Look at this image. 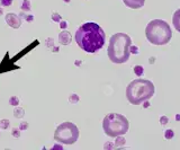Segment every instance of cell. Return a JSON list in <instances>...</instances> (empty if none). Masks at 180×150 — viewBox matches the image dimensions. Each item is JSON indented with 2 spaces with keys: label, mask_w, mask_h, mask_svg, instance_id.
Instances as JSON below:
<instances>
[{
  "label": "cell",
  "mask_w": 180,
  "mask_h": 150,
  "mask_svg": "<svg viewBox=\"0 0 180 150\" xmlns=\"http://www.w3.org/2000/svg\"><path fill=\"white\" fill-rule=\"evenodd\" d=\"M74 38L80 49L88 53H95L104 46L106 34L98 24L89 22L78 28Z\"/></svg>",
  "instance_id": "cell-1"
},
{
  "label": "cell",
  "mask_w": 180,
  "mask_h": 150,
  "mask_svg": "<svg viewBox=\"0 0 180 150\" xmlns=\"http://www.w3.org/2000/svg\"><path fill=\"white\" fill-rule=\"evenodd\" d=\"M132 40L125 33H116L109 40L108 58L114 63H125L131 56Z\"/></svg>",
  "instance_id": "cell-2"
},
{
  "label": "cell",
  "mask_w": 180,
  "mask_h": 150,
  "mask_svg": "<svg viewBox=\"0 0 180 150\" xmlns=\"http://www.w3.org/2000/svg\"><path fill=\"white\" fill-rule=\"evenodd\" d=\"M155 88L153 82L148 79H135L129 82L126 88V97L131 104L140 105L144 102H148L154 95Z\"/></svg>",
  "instance_id": "cell-3"
},
{
  "label": "cell",
  "mask_w": 180,
  "mask_h": 150,
  "mask_svg": "<svg viewBox=\"0 0 180 150\" xmlns=\"http://www.w3.org/2000/svg\"><path fill=\"white\" fill-rule=\"evenodd\" d=\"M145 36L153 45H166L172 38V31L167 22L162 19H153L145 28Z\"/></svg>",
  "instance_id": "cell-4"
},
{
  "label": "cell",
  "mask_w": 180,
  "mask_h": 150,
  "mask_svg": "<svg viewBox=\"0 0 180 150\" xmlns=\"http://www.w3.org/2000/svg\"><path fill=\"white\" fill-rule=\"evenodd\" d=\"M129 120L118 113H109L103 120L104 132L108 137L116 138L118 136H124L129 131Z\"/></svg>",
  "instance_id": "cell-5"
},
{
  "label": "cell",
  "mask_w": 180,
  "mask_h": 150,
  "mask_svg": "<svg viewBox=\"0 0 180 150\" xmlns=\"http://www.w3.org/2000/svg\"><path fill=\"white\" fill-rule=\"evenodd\" d=\"M79 138V129L72 122H64L60 124L54 132V140L59 144H73Z\"/></svg>",
  "instance_id": "cell-6"
},
{
  "label": "cell",
  "mask_w": 180,
  "mask_h": 150,
  "mask_svg": "<svg viewBox=\"0 0 180 150\" xmlns=\"http://www.w3.org/2000/svg\"><path fill=\"white\" fill-rule=\"evenodd\" d=\"M6 23L13 28H19L21 25V18L16 14L9 13L6 15Z\"/></svg>",
  "instance_id": "cell-7"
},
{
  "label": "cell",
  "mask_w": 180,
  "mask_h": 150,
  "mask_svg": "<svg viewBox=\"0 0 180 150\" xmlns=\"http://www.w3.org/2000/svg\"><path fill=\"white\" fill-rule=\"evenodd\" d=\"M123 2L125 4V6L132 9H140L144 6L145 0H123Z\"/></svg>",
  "instance_id": "cell-8"
},
{
  "label": "cell",
  "mask_w": 180,
  "mask_h": 150,
  "mask_svg": "<svg viewBox=\"0 0 180 150\" xmlns=\"http://www.w3.org/2000/svg\"><path fill=\"white\" fill-rule=\"evenodd\" d=\"M71 34L68 31H62L59 34V42L62 45H69L71 43Z\"/></svg>",
  "instance_id": "cell-9"
},
{
  "label": "cell",
  "mask_w": 180,
  "mask_h": 150,
  "mask_svg": "<svg viewBox=\"0 0 180 150\" xmlns=\"http://www.w3.org/2000/svg\"><path fill=\"white\" fill-rule=\"evenodd\" d=\"M172 24H174V28L180 33V9H178V10L174 14V17H172Z\"/></svg>",
  "instance_id": "cell-10"
},
{
  "label": "cell",
  "mask_w": 180,
  "mask_h": 150,
  "mask_svg": "<svg viewBox=\"0 0 180 150\" xmlns=\"http://www.w3.org/2000/svg\"><path fill=\"white\" fill-rule=\"evenodd\" d=\"M24 115H25V111H24V108L15 106V110H14V116H15L16 119H21V118H24Z\"/></svg>",
  "instance_id": "cell-11"
},
{
  "label": "cell",
  "mask_w": 180,
  "mask_h": 150,
  "mask_svg": "<svg viewBox=\"0 0 180 150\" xmlns=\"http://www.w3.org/2000/svg\"><path fill=\"white\" fill-rule=\"evenodd\" d=\"M21 10L23 12H29L31 10V1L29 0H24L21 4Z\"/></svg>",
  "instance_id": "cell-12"
},
{
  "label": "cell",
  "mask_w": 180,
  "mask_h": 150,
  "mask_svg": "<svg viewBox=\"0 0 180 150\" xmlns=\"http://www.w3.org/2000/svg\"><path fill=\"white\" fill-rule=\"evenodd\" d=\"M9 104L13 105V106H18L19 105V98L17 96H11L9 98Z\"/></svg>",
  "instance_id": "cell-13"
},
{
  "label": "cell",
  "mask_w": 180,
  "mask_h": 150,
  "mask_svg": "<svg viewBox=\"0 0 180 150\" xmlns=\"http://www.w3.org/2000/svg\"><path fill=\"white\" fill-rule=\"evenodd\" d=\"M9 125H10V121L9 120H1L0 121V128L1 129H4V130H6V129H8L9 128Z\"/></svg>",
  "instance_id": "cell-14"
},
{
  "label": "cell",
  "mask_w": 180,
  "mask_h": 150,
  "mask_svg": "<svg viewBox=\"0 0 180 150\" xmlns=\"http://www.w3.org/2000/svg\"><path fill=\"white\" fill-rule=\"evenodd\" d=\"M123 144H125V139L123 138V136H118V137H116L115 147H119V146H123Z\"/></svg>",
  "instance_id": "cell-15"
},
{
  "label": "cell",
  "mask_w": 180,
  "mask_h": 150,
  "mask_svg": "<svg viewBox=\"0 0 180 150\" xmlns=\"http://www.w3.org/2000/svg\"><path fill=\"white\" fill-rule=\"evenodd\" d=\"M79 96H78L77 94H71L70 96H69V102H70L71 104H77L78 102H79Z\"/></svg>",
  "instance_id": "cell-16"
},
{
  "label": "cell",
  "mask_w": 180,
  "mask_h": 150,
  "mask_svg": "<svg viewBox=\"0 0 180 150\" xmlns=\"http://www.w3.org/2000/svg\"><path fill=\"white\" fill-rule=\"evenodd\" d=\"M19 16H20V18H24L26 22H33V20H34V16H33V15H25L24 13H21Z\"/></svg>",
  "instance_id": "cell-17"
},
{
  "label": "cell",
  "mask_w": 180,
  "mask_h": 150,
  "mask_svg": "<svg viewBox=\"0 0 180 150\" xmlns=\"http://www.w3.org/2000/svg\"><path fill=\"white\" fill-rule=\"evenodd\" d=\"M134 71H135V74H136V76L141 77V76L143 75V67H141V66H136L134 68Z\"/></svg>",
  "instance_id": "cell-18"
},
{
  "label": "cell",
  "mask_w": 180,
  "mask_h": 150,
  "mask_svg": "<svg viewBox=\"0 0 180 150\" xmlns=\"http://www.w3.org/2000/svg\"><path fill=\"white\" fill-rule=\"evenodd\" d=\"M20 129H17V128H14L13 130H11V136L15 138H19L20 137Z\"/></svg>",
  "instance_id": "cell-19"
},
{
  "label": "cell",
  "mask_w": 180,
  "mask_h": 150,
  "mask_svg": "<svg viewBox=\"0 0 180 150\" xmlns=\"http://www.w3.org/2000/svg\"><path fill=\"white\" fill-rule=\"evenodd\" d=\"M45 45L47 48H54V40L53 38H46V42H45Z\"/></svg>",
  "instance_id": "cell-20"
},
{
  "label": "cell",
  "mask_w": 180,
  "mask_h": 150,
  "mask_svg": "<svg viewBox=\"0 0 180 150\" xmlns=\"http://www.w3.org/2000/svg\"><path fill=\"white\" fill-rule=\"evenodd\" d=\"M52 20H53V22H58V23H60V22H61V15H59L58 13H53L52 14Z\"/></svg>",
  "instance_id": "cell-21"
},
{
  "label": "cell",
  "mask_w": 180,
  "mask_h": 150,
  "mask_svg": "<svg viewBox=\"0 0 180 150\" xmlns=\"http://www.w3.org/2000/svg\"><path fill=\"white\" fill-rule=\"evenodd\" d=\"M0 4L4 7H9L13 4V0H0Z\"/></svg>",
  "instance_id": "cell-22"
},
{
  "label": "cell",
  "mask_w": 180,
  "mask_h": 150,
  "mask_svg": "<svg viewBox=\"0 0 180 150\" xmlns=\"http://www.w3.org/2000/svg\"><path fill=\"white\" fill-rule=\"evenodd\" d=\"M129 50H131V53H133V54H137L139 53V49L136 46H134V45H131Z\"/></svg>",
  "instance_id": "cell-23"
},
{
  "label": "cell",
  "mask_w": 180,
  "mask_h": 150,
  "mask_svg": "<svg viewBox=\"0 0 180 150\" xmlns=\"http://www.w3.org/2000/svg\"><path fill=\"white\" fill-rule=\"evenodd\" d=\"M27 128H28V123L27 122H21L19 125V129L20 130H27Z\"/></svg>",
  "instance_id": "cell-24"
},
{
  "label": "cell",
  "mask_w": 180,
  "mask_h": 150,
  "mask_svg": "<svg viewBox=\"0 0 180 150\" xmlns=\"http://www.w3.org/2000/svg\"><path fill=\"white\" fill-rule=\"evenodd\" d=\"M172 137H174V132L171 131V130L166 131V138H167V139H171Z\"/></svg>",
  "instance_id": "cell-25"
},
{
  "label": "cell",
  "mask_w": 180,
  "mask_h": 150,
  "mask_svg": "<svg viewBox=\"0 0 180 150\" xmlns=\"http://www.w3.org/2000/svg\"><path fill=\"white\" fill-rule=\"evenodd\" d=\"M60 27H61L62 30H65V28L68 27V23H66L65 20H61V22H60Z\"/></svg>",
  "instance_id": "cell-26"
},
{
  "label": "cell",
  "mask_w": 180,
  "mask_h": 150,
  "mask_svg": "<svg viewBox=\"0 0 180 150\" xmlns=\"http://www.w3.org/2000/svg\"><path fill=\"white\" fill-rule=\"evenodd\" d=\"M104 148L107 150V149H111V148H114V144H111V142H107V144L104 146Z\"/></svg>",
  "instance_id": "cell-27"
},
{
  "label": "cell",
  "mask_w": 180,
  "mask_h": 150,
  "mask_svg": "<svg viewBox=\"0 0 180 150\" xmlns=\"http://www.w3.org/2000/svg\"><path fill=\"white\" fill-rule=\"evenodd\" d=\"M52 149H60V150H62V146H60V144L53 146V147H52Z\"/></svg>",
  "instance_id": "cell-28"
},
{
  "label": "cell",
  "mask_w": 180,
  "mask_h": 150,
  "mask_svg": "<svg viewBox=\"0 0 180 150\" xmlns=\"http://www.w3.org/2000/svg\"><path fill=\"white\" fill-rule=\"evenodd\" d=\"M167 122H168L167 118H161V123H162V124H166Z\"/></svg>",
  "instance_id": "cell-29"
},
{
  "label": "cell",
  "mask_w": 180,
  "mask_h": 150,
  "mask_svg": "<svg viewBox=\"0 0 180 150\" xmlns=\"http://www.w3.org/2000/svg\"><path fill=\"white\" fill-rule=\"evenodd\" d=\"M52 50H53V52H59V48L58 46H54Z\"/></svg>",
  "instance_id": "cell-30"
},
{
  "label": "cell",
  "mask_w": 180,
  "mask_h": 150,
  "mask_svg": "<svg viewBox=\"0 0 180 150\" xmlns=\"http://www.w3.org/2000/svg\"><path fill=\"white\" fill-rule=\"evenodd\" d=\"M2 14H4V10H2V8H1V7H0V16H1V15H2Z\"/></svg>",
  "instance_id": "cell-31"
},
{
  "label": "cell",
  "mask_w": 180,
  "mask_h": 150,
  "mask_svg": "<svg viewBox=\"0 0 180 150\" xmlns=\"http://www.w3.org/2000/svg\"><path fill=\"white\" fill-rule=\"evenodd\" d=\"M80 64H81L80 61H77V62H76V66H80Z\"/></svg>",
  "instance_id": "cell-32"
},
{
  "label": "cell",
  "mask_w": 180,
  "mask_h": 150,
  "mask_svg": "<svg viewBox=\"0 0 180 150\" xmlns=\"http://www.w3.org/2000/svg\"><path fill=\"white\" fill-rule=\"evenodd\" d=\"M63 1H64V2H66V4H69L71 0H63Z\"/></svg>",
  "instance_id": "cell-33"
}]
</instances>
